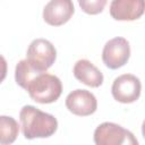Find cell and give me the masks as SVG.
<instances>
[{
    "label": "cell",
    "instance_id": "cell-11",
    "mask_svg": "<svg viewBox=\"0 0 145 145\" xmlns=\"http://www.w3.org/2000/svg\"><path fill=\"white\" fill-rule=\"evenodd\" d=\"M19 133V125L12 118L8 116L0 117V143L1 145H8L16 140Z\"/></svg>",
    "mask_w": 145,
    "mask_h": 145
},
{
    "label": "cell",
    "instance_id": "cell-6",
    "mask_svg": "<svg viewBox=\"0 0 145 145\" xmlns=\"http://www.w3.org/2000/svg\"><path fill=\"white\" fill-rule=\"evenodd\" d=\"M130 57V45L125 37H113L109 40L102 51L103 63L110 69H118L127 63Z\"/></svg>",
    "mask_w": 145,
    "mask_h": 145
},
{
    "label": "cell",
    "instance_id": "cell-2",
    "mask_svg": "<svg viewBox=\"0 0 145 145\" xmlns=\"http://www.w3.org/2000/svg\"><path fill=\"white\" fill-rule=\"evenodd\" d=\"M31 99L41 104L56 102L62 93L61 80L51 74L41 72L35 76L26 87Z\"/></svg>",
    "mask_w": 145,
    "mask_h": 145
},
{
    "label": "cell",
    "instance_id": "cell-13",
    "mask_svg": "<svg viewBox=\"0 0 145 145\" xmlns=\"http://www.w3.org/2000/svg\"><path fill=\"white\" fill-rule=\"evenodd\" d=\"M108 0H78L80 9L88 15H97L103 11Z\"/></svg>",
    "mask_w": 145,
    "mask_h": 145
},
{
    "label": "cell",
    "instance_id": "cell-8",
    "mask_svg": "<svg viewBox=\"0 0 145 145\" xmlns=\"http://www.w3.org/2000/svg\"><path fill=\"white\" fill-rule=\"evenodd\" d=\"M75 12L72 0H50L43 9V19L51 26L66 24Z\"/></svg>",
    "mask_w": 145,
    "mask_h": 145
},
{
    "label": "cell",
    "instance_id": "cell-7",
    "mask_svg": "<svg viewBox=\"0 0 145 145\" xmlns=\"http://www.w3.org/2000/svg\"><path fill=\"white\" fill-rule=\"evenodd\" d=\"M66 108L76 116L86 117L93 114L97 109V101L93 93L87 89H75L66 97Z\"/></svg>",
    "mask_w": 145,
    "mask_h": 145
},
{
    "label": "cell",
    "instance_id": "cell-14",
    "mask_svg": "<svg viewBox=\"0 0 145 145\" xmlns=\"http://www.w3.org/2000/svg\"><path fill=\"white\" fill-rule=\"evenodd\" d=\"M142 135H143V137H144V139H145V120H144L143 123H142Z\"/></svg>",
    "mask_w": 145,
    "mask_h": 145
},
{
    "label": "cell",
    "instance_id": "cell-1",
    "mask_svg": "<svg viewBox=\"0 0 145 145\" xmlns=\"http://www.w3.org/2000/svg\"><path fill=\"white\" fill-rule=\"evenodd\" d=\"M22 133L26 139L48 138L58 129L54 116L43 112L33 105H24L19 112Z\"/></svg>",
    "mask_w": 145,
    "mask_h": 145
},
{
    "label": "cell",
    "instance_id": "cell-5",
    "mask_svg": "<svg viewBox=\"0 0 145 145\" xmlns=\"http://www.w3.org/2000/svg\"><path fill=\"white\" fill-rule=\"evenodd\" d=\"M142 84L138 77L131 74H123L117 77L111 86V93L116 101L120 103H133L140 96Z\"/></svg>",
    "mask_w": 145,
    "mask_h": 145
},
{
    "label": "cell",
    "instance_id": "cell-4",
    "mask_svg": "<svg viewBox=\"0 0 145 145\" xmlns=\"http://www.w3.org/2000/svg\"><path fill=\"white\" fill-rule=\"evenodd\" d=\"M26 59L36 70L46 72L57 59V50L50 41L45 39H36L28 45Z\"/></svg>",
    "mask_w": 145,
    "mask_h": 145
},
{
    "label": "cell",
    "instance_id": "cell-9",
    "mask_svg": "<svg viewBox=\"0 0 145 145\" xmlns=\"http://www.w3.org/2000/svg\"><path fill=\"white\" fill-rule=\"evenodd\" d=\"M145 12V0H112L110 15L116 20H136Z\"/></svg>",
    "mask_w": 145,
    "mask_h": 145
},
{
    "label": "cell",
    "instance_id": "cell-12",
    "mask_svg": "<svg viewBox=\"0 0 145 145\" xmlns=\"http://www.w3.org/2000/svg\"><path fill=\"white\" fill-rule=\"evenodd\" d=\"M41 74L39 70H36L27 59L20 60L15 68V80L17 85H19L22 88L26 89L28 84L32 82V79Z\"/></svg>",
    "mask_w": 145,
    "mask_h": 145
},
{
    "label": "cell",
    "instance_id": "cell-3",
    "mask_svg": "<svg viewBox=\"0 0 145 145\" xmlns=\"http://www.w3.org/2000/svg\"><path fill=\"white\" fill-rule=\"evenodd\" d=\"M96 145H137L138 140L133 133L114 122H103L94 131Z\"/></svg>",
    "mask_w": 145,
    "mask_h": 145
},
{
    "label": "cell",
    "instance_id": "cell-10",
    "mask_svg": "<svg viewBox=\"0 0 145 145\" xmlns=\"http://www.w3.org/2000/svg\"><path fill=\"white\" fill-rule=\"evenodd\" d=\"M74 76L80 83L89 87H99L103 83V74L97 69L89 60L80 59L78 60L72 69Z\"/></svg>",
    "mask_w": 145,
    "mask_h": 145
}]
</instances>
